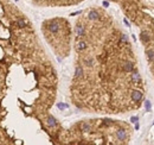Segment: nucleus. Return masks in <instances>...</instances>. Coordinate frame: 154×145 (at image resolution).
<instances>
[{"label":"nucleus","mask_w":154,"mask_h":145,"mask_svg":"<svg viewBox=\"0 0 154 145\" xmlns=\"http://www.w3.org/2000/svg\"><path fill=\"white\" fill-rule=\"evenodd\" d=\"M71 104L85 113L136 112L146 96L137 55L120 21L104 7L83 10L74 26Z\"/></svg>","instance_id":"1"},{"label":"nucleus","mask_w":154,"mask_h":145,"mask_svg":"<svg viewBox=\"0 0 154 145\" xmlns=\"http://www.w3.org/2000/svg\"><path fill=\"white\" fill-rule=\"evenodd\" d=\"M134 130L125 120L95 118L78 120L66 128L59 130L57 144L126 145L133 138Z\"/></svg>","instance_id":"2"},{"label":"nucleus","mask_w":154,"mask_h":145,"mask_svg":"<svg viewBox=\"0 0 154 145\" xmlns=\"http://www.w3.org/2000/svg\"><path fill=\"white\" fill-rule=\"evenodd\" d=\"M115 4L136 30L143 56L154 81V0H107Z\"/></svg>","instance_id":"3"},{"label":"nucleus","mask_w":154,"mask_h":145,"mask_svg":"<svg viewBox=\"0 0 154 145\" xmlns=\"http://www.w3.org/2000/svg\"><path fill=\"white\" fill-rule=\"evenodd\" d=\"M42 35L46 44L59 61L69 57L72 51L74 29L64 17H52L43 20L40 25Z\"/></svg>","instance_id":"4"},{"label":"nucleus","mask_w":154,"mask_h":145,"mask_svg":"<svg viewBox=\"0 0 154 145\" xmlns=\"http://www.w3.org/2000/svg\"><path fill=\"white\" fill-rule=\"evenodd\" d=\"M32 5L38 7H69L76 6L84 0H30Z\"/></svg>","instance_id":"5"}]
</instances>
